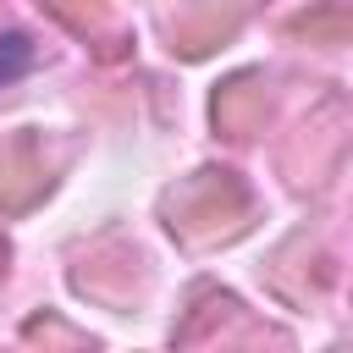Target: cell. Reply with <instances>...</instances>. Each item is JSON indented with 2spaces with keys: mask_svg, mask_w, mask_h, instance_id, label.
<instances>
[{
  "mask_svg": "<svg viewBox=\"0 0 353 353\" xmlns=\"http://www.w3.org/2000/svg\"><path fill=\"white\" fill-rule=\"evenodd\" d=\"M28 61H33V50H28V39H22V33H11V39L0 44V83H6V77H17V72H22Z\"/></svg>",
  "mask_w": 353,
  "mask_h": 353,
  "instance_id": "6da1fadb",
  "label": "cell"
}]
</instances>
